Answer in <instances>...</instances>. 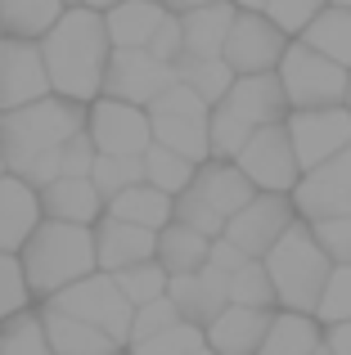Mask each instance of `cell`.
Segmentation results:
<instances>
[{"instance_id": "1", "label": "cell", "mask_w": 351, "mask_h": 355, "mask_svg": "<svg viewBox=\"0 0 351 355\" xmlns=\"http://www.w3.org/2000/svg\"><path fill=\"white\" fill-rule=\"evenodd\" d=\"M81 130H86V108L59 95H45L23 108H5L0 113V148H5L9 175L27 180L32 189L59 180V153Z\"/></svg>"}, {"instance_id": "2", "label": "cell", "mask_w": 351, "mask_h": 355, "mask_svg": "<svg viewBox=\"0 0 351 355\" xmlns=\"http://www.w3.org/2000/svg\"><path fill=\"white\" fill-rule=\"evenodd\" d=\"M108 27L99 9L72 5L63 18L41 36V59L45 77H50V95L72 99V104L90 108L104 95V68H108Z\"/></svg>"}, {"instance_id": "3", "label": "cell", "mask_w": 351, "mask_h": 355, "mask_svg": "<svg viewBox=\"0 0 351 355\" xmlns=\"http://www.w3.org/2000/svg\"><path fill=\"white\" fill-rule=\"evenodd\" d=\"M18 266H23L27 279V293L32 302H50L54 293L72 288L77 279L95 275L99 261H95V230L86 225H68V220H41L32 230V239L23 243L18 252Z\"/></svg>"}, {"instance_id": "4", "label": "cell", "mask_w": 351, "mask_h": 355, "mask_svg": "<svg viewBox=\"0 0 351 355\" xmlns=\"http://www.w3.org/2000/svg\"><path fill=\"white\" fill-rule=\"evenodd\" d=\"M266 275L275 284V297H280V311H298V315H316V302L325 293V279L334 270V261L325 257V248L316 243L307 220L289 230L271 252L262 257Z\"/></svg>"}, {"instance_id": "5", "label": "cell", "mask_w": 351, "mask_h": 355, "mask_svg": "<svg viewBox=\"0 0 351 355\" xmlns=\"http://www.w3.org/2000/svg\"><path fill=\"white\" fill-rule=\"evenodd\" d=\"M252 193L257 189L248 184V175L239 171L234 162H203L198 175L189 180V189L176 198V216L171 220L198 230L203 239H221L225 234V220L234 216Z\"/></svg>"}, {"instance_id": "6", "label": "cell", "mask_w": 351, "mask_h": 355, "mask_svg": "<svg viewBox=\"0 0 351 355\" xmlns=\"http://www.w3.org/2000/svg\"><path fill=\"white\" fill-rule=\"evenodd\" d=\"M289 99V113H311V108H343L347 104V68H338L334 59L316 54L311 45L289 41L280 68H275Z\"/></svg>"}, {"instance_id": "7", "label": "cell", "mask_w": 351, "mask_h": 355, "mask_svg": "<svg viewBox=\"0 0 351 355\" xmlns=\"http://www.w3.org/2000/svg\"><path fill=\"white\" fill-rule=\"evenodd\" d=\"M41 306H50V311L72 315V320L90 324V329L108 333V338H113L117 347L126 351V338H131V320H135V306L126 302L122 288H117V279H113V275H104V270H95V275L77 279L72 288L54 293L50 302H41Z\"/></svg>"}, {"instance_id": "8", "label": "cell", "mask_w": 351, "mask_h": 355, "mask_svg": "<svg viewBox=\"0 0 351 355\" xmlns=\"http://www.w3.org/2000/svg\"><path fill=\"white\" fill-rule=\"evenodd\" d=\"M149 130H153V144L162 148H176L180 157H189V162H212V148H207V126H212V108L203 104L194 90H185L180 81L167 90V95H158L149 108Z\"/></svg>"}, {"instance_id": "9", "label": "cell", "mask_w": 351, "mask_h": 355, "mask_svg": "<svg viewBox=\"0 0 351 355\" xmlns=\"http://www.w3.org/2000/svg\"><path fill=\"white\" fill-rule=\"evenodd\" d=\"M234 166L248 175V184L257 193H293L302 180V166H298V153H293V139L284 130V121L252 130L243 153L234 157Z\"/></svg>"}, {"instance_id": "10", "label": "cell", "mask_w": 351, "mask_h": 355, "mask_svg": "<svg viewBox=\"0 0 351 355\" xmlns=\"http://www.w3.org/2000/svg\"><path fill=\"white\" fill-rule=\"evenodd\" d=\"M293 225H298V211H293L289 193H252V198L225 220V234L221 239H230L243 257L262 261Z\"/></svg>"}, {"instance_id": "11", "label": "cell", "mask_w": 351, "mask_h": 355, "mask_svg": "<svg viewBox=\"0 0 351 355\" xmlns=\"http://www.w3.org/2000/svg\"><path fill=\"white\" fill-rule=\"evenodd\" d=\"M86 135L95 144V153H104V157H144V148L153 144L149 113L135 104H122V99H108V95H99L86 108Z\"/></svg>"}, {"instance_id": "12", "label": "cell", "mask_w": 351, "mask_h": 355, "mask_svg": "<svg viewBox=\"0 0 351 355\" xmlns=\"http://www.w3.org/2000/svg\"><path fill=\"white\" fill-rule=\"evenodd\" d=\"M289 50V36L271 23L266 14H243L239 9L234 23H230V36H225V50L221 59L230 63L234 77H262V72H275Z\"/></svg>"}, {"instance_id": "13", "label": "cell", "mask_w": 351, "mask_h": 355, "mask_svg": "<svg viewBox=\"0 0 351 355\" xmlns=\"http://www.w3.org/2000/svg\"><path fill=\"white\" fill-rule=\"evenodd\" d=\"M293 139V153H298L302 171H316V166L334 162L351 148V113L347 108H311V113H289L284 121Z\"/></svg>"}, {"instance_id": "14", "label": "cell", "mask_w": 351, "mask_h": 355, "mask_svg": "<svg viewBox=\"0 0 351 355\" xmlns=\"http://www.w3.org/2000/svg\"><path fill=\"white\" fill-rule=\"evenodd\" d=\"M171 86H176V68L153 59L149 50H113L108 54V68H104V95L108 99L149 108Z\"/></svg>"}, {"instance_id": "15", "label": "cell", "mask_w": 351, "mask_h": 355, "mask_svg": "<svg viewBox=\"0 0 351 355\" xmlns=\"http://www.w3.org/2000/svg\"><path fill=\"white\" fill-rule=\"evenodd\" d=\"M298 220H329V216H347L351 211V157H334V162L302 171L298 189L289 193Z\"/></svg>"}, {"instance_id": "16", "label": "cell", "mask_w": 351, "mask_h": 355, "mask_svg": "<svg viewBox=\"0 0 351 355\" xmlns=\"http://www.w3.org/2000/svg\"><path fill=\"white\" fill-rule=\"evenodd\" d=\"M45 95H50V77H45L41 41H9V36H0V113L36 104Z\"/></svg>"}, {"instance_id": "17", "label": "cell", "mask_w": 351, "mask_h": 355, "mask_svg": "<svg viewBox=\"0 0 351 355\" xmlns=\"http://www.w3.org/2000/svg\"><path fill=\"white\" fill-rule=\"evenodd\" d=\"M167 302L176 306V315H180L185 324L207 329V324L230 306V279L221 275V270L203 266V270H194V275L171 279L167 284Z\"/></svg>"}, {"instance_id": "18", "label": "cell", "mask_w": 351, "mask_h": 355, "mask_svg": "<svg viewBox=\"0 0 351 355\" xmlns=\"http://www.w3.org/2000/svg\"><path fill=\"white\" fill-rule=\"evenodd\" d=\"M41 216L45 220H68V225L95 230L104 220V193L95 189L90 175H59V180L41 184Z\"/></svg>"}, {"instance_id": "19", "label": "cell", "mask_w": 351, "mask_h": 355, "mask_svg": "<svg viewBox=\"0 0 351 355\" xmlns=\"http://www.w3.org/2000/svg\"><path fill=\"white\" fill-rule=\"evenodd\" d=\"M221 108H230L239 121H248L252 130L262 126H280L289 121V99H284V86L275 72H262V77H234L230 95L221 99Z\"/></svg>"}, {"instance_id": "20", "label": "cell", "mask_w": 351, "mask_h": 355, "mask_svg": "<svg viewBox=\"0 0 351 355\" xmlns=\"http://www.w3.org/2000/svg\"><path fill=\"white\" fill-rule=\"evenodd\" d=\"M158 257V234L140 225H126V220L104 216L95 225V261L104 275H122L131 266H144V261Z\"/></svg>"}, {"instance_id": "21", "label": "cell", "mask_w": 351, "mask_h": 355, "mask_svg": "<svg viewBox=\"0 0 351 355\" xmlns=\"http://www.w3.org/2000/svg\"><path fill=\"white\" fill-rule=\"evenodd\" d=\"M275 311H248V306H225L216 320L203 329V342H207L216 355H257L266 342V329H271Z\"/></svg>"}, {"instance_id": "22", "label": "cell", "mask_w": 351, "mask_h": 355, "mask_svg": "<svg viewBox=\"0 0 351 355\" xmlns=\"http://www.w3.org/2000/svg\"><path fill=\"white\" fill-rule=\"evenodd\" d=\"M41 220V193L18 175H0V252L18 257Z\"/></svg>"}, {"instance_id": "23", "label": "cell", "mask_w": 351, "mask_h": 355, "mask_svg": "<svg viewBox=\"0 0 351 355\" xmlns=\"http://www.w3.org/2000/svg\"><path fill=\"white\" fill-rule=\"evenodd\" d=\"M234 14H239V9L230 5V0L189 9V14H176V18H180V50H185L180 59H221Z\"/></svg>"}, {"instance_id": "24", "label": "cell", "mask_w": 351, "mask_h": 355, "mask_svg": "<svg viewBox=\"0 0 351 355\" xmlns=\"http://www.w3.org/2000/svg\"><path fill=\"white\" fill-rule=\"evenodd\" d=\"M171 9L158 0H122V5L104 9V27H108V45L113 50H149L153 32L167 23Z\"/></svg>"}, {"instance_id": "25", "label": "cell", "mask_w": 351, "mask_h": 355, "mask_svg": "<svg viewBox=\"0 0 351 355\" xmlns=\"http://www.w3.org/2000/svg\"><path fill=\"white\" fill-rule=\"evenodd\" d=\"M104 216H113V220H126V225H140V230H153V234H162V230L171 225V216H176V198H167V193L153 189V184H131V189H122L117 198H108Z\"/></svg>"}, {"instance_id": "26", "label": "cell", "mask_w": 351, "mask_h": 355, "mask_svg": "<svg viewBox=\"0 0 351 355\" xmlns=\"http://www.w3.org/2000/svg\"><path fill=\"white\" fill-rule=\"evenodd\" d=\"M41 320H45V338H50L54 355H117L122 351L108 333L90 329V324L72 320V315L50 311V306H41Z\"/></svg>"}, {"instance_id": "27", "label": "cell", "mask_w": 351, "mask_h": 355, "mask_svg": "<svg viewBox=\"0 0 351 355\" xmlns=\"http://www.w3.org/2000/svg\"><path fill=\"white\" fill-rule=\"evenodd\" d=\"M325 342V329L316 324V315H298V311H275L266 342L257 355H316Z\"/></svg>"}, {"instance_id": "28", "label": "cell", "mask_w": 351, "mask_h": 355, "mask_svg": "<svg viewBox=\"0 0 351 355\" xmlns=\"http://www.w3.org/2000/svg\"><path fill=\"white\" fill-rule=\"evenodd\" d=\"M63 0H0V36L9 41H41L63 18Z\"/></svg>"}, {"instance_id": "29", "label": "cell", "mask_w": 351, "mask_h": 355, "mask_svg": "<svg viewBox=\"0 0 351 355\" xmlns=\"http://www.w3.org/2000/svg\"><path fill=\"white\" fill-rule=\"evenodd\" d=\"M207 252H212V239H203L198 230L171 220V225L158 234V257L153 261L167 270V279H180V275H194V270L207 266Z\"/></svg>"}, {"instance_id": "30", "label": "cell", "mask_w": 351, "mask_h": 355, "mask_svg": "<svg viewBox=\"0 0 351 355\" xmlns=\"http://www.w3.org/2000/svg\"><path fill=\"white\" fill-rule=\"evenodd\" d=\"M298 41L311 45L316 54H325V59H334L338 68L351 72V9L325 5L316 18H311V27L298 36Z\"/></svg>"}, {"instance_id": "31", "label": "cell", "mask_w": 351, "mask_h": 355, "mask_svg": "<svg viewBox=\"0 0 351 355\" xmlns=\"http://www.w3.org/2000/svg\"><path fill=\"white\" fill-rule=\"evenodd\" d=\"M176 81L185 90H194L207 108H216L234 86V72H230L225 59H180L176 63Z\"/></svg>"}, {"instance_id": "32", "label": "cell", "mask_w": 351, "mask_h": 355, "mask_svg": "<svg viewBox=\"0 0 351 355\" xmlns=\"http://www.w3.org/2000/svg\"><path fill=\"white\" fill-rule=\"evenodd\" d=\"M140 162H144V184L162 189L167 198H180L189 189V180L198 175V162H189V157H180L176 148H162V144H149Z\"/></svg>"}, {"instance_id": "33", "label": "cell", "mask_w": 351, "mask_h": 355, "mask_svg": "<svg viewBox=\"0 0 351 355\" xmlns=\"http://www.w3.org/2000/svg\"><path fill=\"white\" fill-rule=\"evenodd\" d=\"M0 355H54L50 338H45V320L41 306H27L14 320L0 324Z\"/></svg>"}, {"instance_id": "34", "label": "cell", "mask_w": 351, "mask_h": 355, "mask_svg": "<svg viewBox=\"0 0 351 355\" xmlns=\"http://www.w3.org/2000/svg\"><path fill=\"white\" fill-rule=\"evenodd\" d=\"M230 306H248V311H280V297H275V284L266 275L262 261H248L243 270L230 275Z\"/></svg>"}, {"instance_id": "35", "label": "cell", "mask_w": 351, "mask_h": 355, "mask_svg": "<svg viewBox=\"0 0 351 355\" xmlns=\"http://www.w3.org/2000/svg\"><path fill=\"white\" fill-rule=\"evenodd\" d=\"M248 135H252V126L248 121H239L230 108H212V126H207V148H212V162H234L239 153H243Z\"/></svg>"}, {"instance_id": "36", "label": "cell", "mask_w": 351, "mask_h": 355, "mask_svg": "<svg viewBox=\"0 0 351 355\" xmlns=\"http://www.w3.org/2000/svg\"><path fill=\"white\" fill-rule=\"evenodd\" d=\"M117 279V288H122V297L140 311V306H149V302H158V297H167V270L158 266V261H144V266H131V270H122V275H113Z\"/></svg>"}, {"instance_id": "37", "label": "cell", "mask_w": 351, "mask_h": 355, "mask_svg": "<svg viewBox=\"0 0 351 355\" xmlns=\"http://www.w3.org/2000/svg\"><path fill=\"white\" fill-rule=\"evenodd\" d=\"M316 324L334 329V324H351V266H334L325 279V293L316 302Z\"/></svg>"}, {"instance_id": "38", "label": "cell", "mask_w": 351, "mask_h": 355, "mask_svg": "<svg viewBox=\"0 0 351 355\" xmlns=\"http://www.w3.org/2000/svg\"><path fill=\"white\" fill-rule=\"evenodd\" d=\"M90 180H95V189L104 193V207L108 198H117L122 189H131V184H144V162L140 157H95V166H90Z\"/></svg>"}, {"instance_id": "39", "label": "cell", "mask_w": 351, "mask_h": 355, "mask_svg": "<svg viewBox=\"0 0 351 355\" xmlns=\"http://www.w3.org/2000/svg\"><path fill=\"white\" fill-rule=\"evenodd\" d=\"M203 347V329H194V324H171V329L153 333L149 342H135V347H126V355H189Z\"/></svg>"}, {"instance_id": "40", "label": "cell", "mask_w": 351, "mask_h": 355, "mask_svg": "<svg viewBox=\"0 0 351 355\" xmlns=\"http://www.w3.org/2000/svg\"><path fill=\"white\" fill-rule=\"evenodd\" d=\"M32 302V293H27V279H23V266H18L14 252H0V324L14 320L18 311H27Z\"/></svg>"}, {"instance_id": "41", "label": "cell", "mask_w": 351, "mask_h": 355, "mask_svg": "<svg viewBox=\"0 0 351 355\" xmlns=\"http://www.w3.org/2000/svg\"><path fill=\"white\" fill-rule=\"evenodd\" d=\"M320 9H325V0H266L262 14L271 18V23L280 27L289 41H298V36L311 27V18H316Z\"/></svg>"}, {"instance_id": "42", "label": "cell", "mask_w": 351, "mask_h": 355, "mask_svg": "<svg viewBox=\"0 0 351 355\" xmlns=\"http://www.w3.org/2000/svg\"><path fill=\"white\" fill-rule=\"evenodd\" d=\"M311 234H316V243L325 248V257L334 266H351V211L329 220H311Z\"/></svg>"}, {"instance_id": "43", "label": "cell", "mask_w": 351, "mask_h": 355, "mask_svg": "<svg viewBox=\"0 0 351 355\" xmlns=\"http://www.w3.org/2000/svg\"><path fill=\"white\" fill-rule=\"evenodd\" d=\"M171 324H180V315H176V306L167 302V297L140 306V311H135V320H131V338H126V347H135V342H149L153 333L171 329Z\"/></svg>"}, {"instance_id": "44", "label": "cell", "mask_w": 351, "mask_h": 355, "mask_svg": "<svg viewBox=\"0 0 351 355\" xmlns=\"http://www.w3.org/2000/svg\"><path fill=\"white\" fill-rule=\"evenodd\" d=\"M95 144H90V135L81 130V135H72L68 144H63L59 153V175H90V166H95Z\"/></svg>"}, {"instance_id": "45", "label": "cell", "mask_w": 351, "mask_h": 355, "mask_svg": "<svg viewBox=\"0 0 351 355\" xmlns=\"http://www.w3.org/2000/svg\"><path fill=\"white\" fill-rule=\"evenodd\" d=\"M149 54H153V59H162V63H171V68L180 63V54H185V50H180V18H176V14H167V23L153 32Z\"/></svg>"}, {"instance_id": "46", "label": "cell", "mask_w": 351, "mask_h": 355, "mask_svg": "<svg viewBox=\"0 0 351 355\" xmlns=\"http://www.w3.org/2000/svg\"><path fill=\"white\" fill-rule=\"evenodd\" d=\"M248 261H252V257H243V252H239V248H234V243H230V239H212L207 266H212V270H221V275H225V279L234 275V270H243Z\"/></svg>"}, {"instance_id": "47", "label": "cell", "mask_w": 351, "mask_h": 355, "mask_svg": "<svg viewBox=\"0 0 351 355\" xmlns=\"http://www.w3.org/2000/svg\"><path fill=\"white\" fill-rule=\"evenodd\" d=\"M325 347L334 355H351V324H334V329H325Z\"/></svg>"}, {"instance_id": "48", "label": "cell", "mask_w": 351, "mask_h": 355, "mask_svg": "<svg viewBox=\"0 0 351 355\" xmlns=\"http://www.w3.org/2000/svg\"><path fill=\"white\" fill-rule=\"evenodd\" d=\"M171 14H189V9H203V5H216V0H162Z\"/></svg>"}, {"instance_id": "49", "label": "cell", "mask_w": 351, "mask_h": 355, "mask_svg": "<svg viewBox=\"0 0 351 355\" xmlns=\"http://www.w3.org/2000/svg\"><path fill=\"white\" fill-rule=\"evenodd\" d=\"M234 9H243V14H262L266 9V0H230Z\"/></svg>"}, {"instance_id": "50", "label": "cell", "mask_w": 351, "mask_h": 355, "mask_svg": "<svg viewBox=\"0 0 351 355\" xmlns=\"http://www.w3.org/2000/svg\"><path fill=\"white\" fill-rule=\"evenodd\" d=\"M81 5H86V9H99V14H104V9H113V5H122V0H81Z\"/></svg>"}, {"instance_id": "51", "label": "cell", "mask_w": 351, "mask_h": 355, "mask_svg": "<svg viewBox=\"0 0 351 355\" xmlns=\"http://www.w3.org/2000/svg\"><path fill=\"white\" fill-rule=\"evenodd\" d=\"M189 355H216V351H212V347H207V342H203V347H198V351H189Z\"/></svg>"}, {"instance_id": "52", "label": "cell", "mask_w": 351, "mask_h": 355, "mask_svg": "<svg viewBox=\"0 0 351 355\" xmlns=\"http://www.w3.org/2000/svg\"><path fill=\"white\" fill-rule=\"evenodd\" d=\"M343 108L351 113V72H347V104H343Z\"/></svg>"}, {"instance_id": "53", "label": "cell", "mask_w": 351, "mask_h": 355, "mask_svg": "<svg viewBox=\"0 0 351 355\" xmlns=\"http://www.w3.org/2000/svg\"><path fill=\"white\" fill-rule=\"evenodd\" d=\"M325 5H338V9H351V0H325Z\"/></svg>"}, {"instance_id": "54", "label": "cell", "mask_w": 351, "mask_h": 355, "mask_svg": "<svg viewBox=\"0 0 351 355\" xmlns=\"http://www.w3.org/2000/svg\"><path fill=\"white\" fill-rule=\"evenodd\" d=\"M0 175H9V166H5V148H0Z\"/></svg>"}, {"instance_id": "55", "label": "cell", "mask_w": 351, "mask_h": 355, "mask_svg": "<svg viewBox=\"0 0 351 355\" xmlns=\"http://www.w3.org/2000/svg\"><path fill=\"white\" fill-rule=\"evenodd\" d=\"M316 355H334V351H329V347H325V342H320V351H316Z\"/></svg>"}, {"instance_id": "56", "label": "cell", "mask_w": 351, "mask_h": 355, "mask_svg": "<svg viewBox=\"0 0 351 355\" xmlns=\"http://www.w3.org/2000/svg\"><path fill=\"white\" fill-rule=\"evenodd\" d=\"M347 157H351V148H347Z\"/></svg>"}, {"instance_id": "57", "label": "cell", "mask_w": 351, "mask_h": 355, "mask_svg": "<svg viewBox=\"0 0 351 355\" xmlns=\"http://www.w3.org/2000/svg\"><path fill=\"white\" fill-rule=\"evenodd\" d=\"M117 355H126V351H117Z\"/></svg>"}, {"instance_id": "58", "label": "cell", "mask_w": 351, "mask_h": 355, "mask_svg": "<svg viewBox=\"0 0 351 355\" xmlns=\"http://www.w3.org/2000/svg\"><path fill=\"white\" fill-rule=\"evenodd\" d=\"M158 5H162V0H158Z\"/></svg>"}]
</instances>
